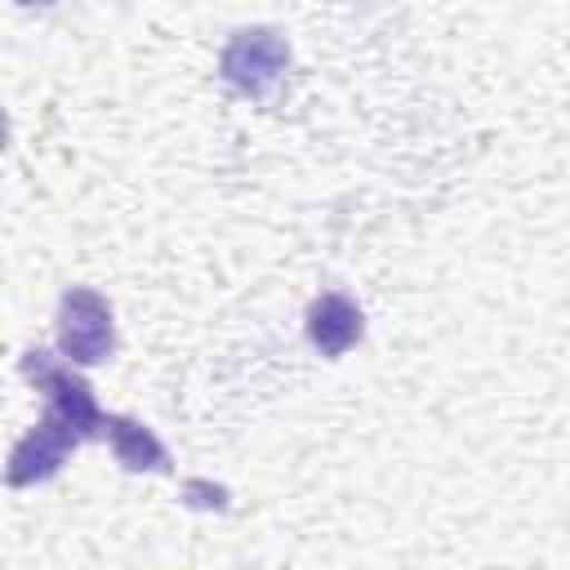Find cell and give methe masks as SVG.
Here are the masks:
<instances>
[{
	"instance_id": "obj_4",
	"label": "cell",
	"mask_w": 570,
	"mask_h": 570,
	"mask_svg": "<svg viewBox=\"0 0 570 570\" xmlns=\"http://www.w3.org/2000/svg\"><path fill=\"white\" fill-rule=\"evenodd\" d=\"M76 445H80V441H76L62 423H53V419L40 414V423H36V428L13 445V454H9V485L22 490V485L49 481V476L67 463V454H71Z\"/></svg>"
},
{
	"instance_id": "obj_2",
	"label": "cell",
	"mask_w": 570,
	"mask_h": 570,
	"mask_svg": "<svg viewBox=\"0 0 570 570\" xmlns=\"http://www.w3.org/2000/svg\"><path fill=\"white\" fill-rule=\"evenodd\" d=\"M58 352L76 365H102L116 352V321L102 294L76 285L58 303Z\"/></svg>"
},
{
	"instance_id": "obj_5",
	"label": "cell",
	"mask_w": 570,
	"mask_h": 570,
	"mask_svg": "<svg viewBox=\"0 0 570 570\" xmlns=\"http://www.w3.org/2000/svg\"><path fill=\"white\" fill-rule=\"evenodd\" d=\"M365 334V316L347 294H321L307 307V338L321 356H343L361 343Z\"/></svg>"
},
{
	"instance_id": "obj_1",
	"label": "cell",
	"mask_w": 570,
	"mask_h": 570,
	"mask_svg": "<svg viewBox=\"0 0 570 570\" xmlns=\"http://www.w3.org/2000/svg\"><path fill=\"white\" fill-rule=\"evenodd\" d=\"M22 374L36 383V392H45V419L62 423L80 445L94 441V436H107V414L98 410L94 387L71 365H62L53 352L31 347L22 356Z\"/></svg>"
},
{
	"instance_id": "obj_6",
	"label": "cell",
	"mask_w": 570,
	"mask_h": 570,
	"mask_svg": "<svg viewBox=\"0 0 570 570\" xmlns=\"http://www.w3.org/2000/svg\"><path fill=\"white\" fill-rule=\"evenodd\" d=\"M107 441H111V454L129 468V472H169V450L156 441L151 428H142L138 419H125V414H111L107 419Z\"/></svg>"
},
{
	"instance_id": "obj_3",
	"label": "cell",
	"mask_w": 570,
	"mask_h": 570,
	"mask_svg": "<svg viewBox=\"0 0 570 570\" xmlns=\"http://www.w3.org/2000/svg\"><path fill=\"white\" fill-rule=\"evenodd\" d=\"M285 67H289V45L272 27H245V31H236L227 40V49H223V62H218L223 80L232 89L249 94V98L272 94V85L281 80Z\"/></svg>"
}]
</instances>
